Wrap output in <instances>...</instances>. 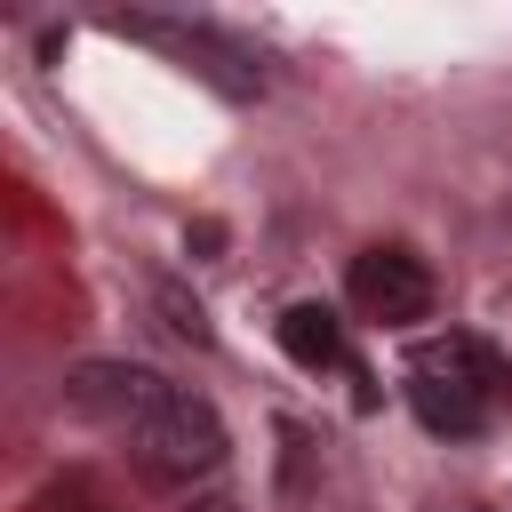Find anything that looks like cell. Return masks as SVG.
<instances>
[{
    "mask_svg": "<svg viewBox=\"0 0 512 512\" xmlns=\"http://www.w3.org/2000/svg\"><path fill=\"white\" fill-rule=\"evenodd\" d=\"M128 448H136V464H144L152 480H208V472L224 464L232 440H224V416H216L200 392L176 384V392L128 432Z\"/></svg>",
    "mask_w": 512,
    "mask_h": 512,
    "instance_id": "6da1fadb",
    "label": "cell"
},
{
    "mask_svg": "<svg viewBox=\"0 0 512 512\" xmlns=\"http://www.w3.org/2000/svg\"><path fill=\"white\" fill-rule=\"evenodd\" d=\"M344 296L376 328H416V320H432V296L440 288H432V272H424L416 248H360L352 272H344Z\"/></svg>",
    "mask_w": 512,
    "mask_h": 512,
    "instance_id": "7a4b0ae2",
    "label": "cell"
},
{
    "mask_svg": "<svg viewBox=\"0 0 512 512\" xmlns=\"http://www.w3.org/2000/svg\"><path fill=\"white\" fill-rule=\"evenodd\" d=\"M176 384L160 376V368H136V360H80L72 376H64V400L80 408V416H96V424H112L120 440L168 400Z\"/></svg>",
    "mask_w": 512,
    "mask_h": 512,
    "instance_id": "3957f363",
    "label": "cell"
},
{
    "mask_svg": "<svg viewBox=\"0 0 512 512\" xmlns=\"http://www.w3.org/2000/svg\"><path fill=\"white\" fill-rule=\"evenodd\" d=\"M408 408H416V424L440 432V440H472V432L488 424V392L464 384L456 368H432V360L408 368Z\"/></svg>",
    "mask_w": 512,
    "mask_h": 512,
    "instance_id": "277c9868",
    "label": "cell"
},
{
    "mask_svg": "<svg viewBox=\"0 0 512 512\" xmlns=\"http://www.w3.org/2000/svg\"><path fill=\"white\" fill-rule=\"evenodd\" d=\"M280 352L320 376V368L344 360V320H336L328 304H288V312H280Z\"/></svg>",
    "mask_w": 512,
    "mask_h": 512,
    "instance_id": "5b68a950",
    "label": "cell"
},
{
    "mask_svg": "<svg viewBox=\"0 0 512 512\" xmlns=\"http://www.w3.org/2000/svg\"><path fill=\"white\" fill-rule=\"evenodd\" d=\"M416 360H432V368H456L464 384H480L488 400H504L512 392V368L480 344V336H432V344H416Z\"/></svg>",
    "mask_w": 512,
    "mask_h": 512,
    "instance_id": "8992f818",
    "label": "cell"
},
{
    "mask_svg": "<svg viewBox=\"0 0 512 512\" xmlns=\"http://www.w3.org/2000/svg\"><path fill=\"white\" fill-rule=\"evenodd\" d=\"M152 304H160V312H168V328H176V336H184V344H208V312H200V304H184V296H176V288H168V280H160V288H152Z\"/></svg>",
    "mask_w": 512,
    "mask_h": 512,
    "instance_id": "52a82bcc",
    "label": "cell"
},
{
    "mask_svg": "<svg viewBox=\"0 0 512 512\" xmlns=\"http://www.w3.org/2000/svg\"><path fill=\"white\" fill-rule=\"evenodd\" d=\"M32 512H104V504H96V496H88L80 480H64V488H48V496H40Z\"/></svg>",
    "mask_w": 512,
    "mask_h": 512,
    "instance_id": "ba28073f",
    "label": "cell"
},
{
    "mask_svg": "<svg viewBox=\"0 0 512 512\" xmlns=\"http://www.w3.org/2000/svg\"><path fill=\"white\" fill-rule=\"evenodd\" d=\"M200 512H232V504H200Z\"/></svg>",
    "mask_w": 512,
    "mask_h": 512,
    "instance_id": "9c48e42d",
    "label": "cell"
}]
</instances>
